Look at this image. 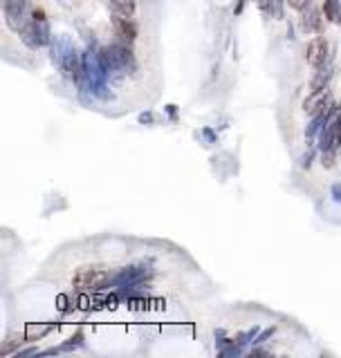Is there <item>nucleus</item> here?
<instances>
[{
  "mask_svg": "<svg viewBox=\"0 0 341 358\" xmlns=\"http://www.w3.org/2000/svg\"><path fill=\"white\" fill-rule=\"evenodd\" d=\"M326 41H312L310 45H308V61L312 63V65H321V63L326 61Z\"/></svg>",
  "mask_w": 341,
  "mask_h": 358,
  "instance_id": "2",
  "label": "nucleus"
},
{
  "mask_svg": "<svg viewBox=\"0 0 341 358\" xmlns=\"http://www.w3.org/2000/svg\"><path fill=\"white\" fill-rule=\"evenodd\" d=\"M112 5H115V9H117L122 16H130L132 9H135L132 0H112Z\"/></svg>",
  "mask_w": 341,
  "mask_h": 358,
  "instance_id": "5",
  "label": "nucleus"
},
{
  "mask_svg": "<svg viewBox=\"0 0 341 358\" xmlns=\"http://www.w3.org/2000/svg\"><path fill=\"white\" fill-rule=\"evenodd\" d=\"M323 101H326V90H316L314 94H310L303 101V110L308 112V114H316V112L323 108Z\"/></svg>",
  "mask_w": 341,
  "mask_h": 358,
  "instance_id": "3",
  "label": "nucleus"
},
{
  "mask_svg": "<svg viewBox=\"0 0 341 358\" xmlns=\"http://www.w3.org/2000/svg\"><path fill=\"white\" fill-rule=\"evenodd\" d=\"M326 9H328V14H330V21H335V14H337V5H335V0H328Z\"/></svg>",
  "mask_w": 341,
  "mask_h": 358,
  "instance_id": "6",
  "label": "nucleus"
},
{
  "mask_svg": "<svg viewBox=\"0 0 341 358\" xmlns=\"http://www.w3.org/2000/svg\"><path fill=\"white\" fill-rule=\"evenodd\" d=\"M115 23H117V29L122 31V36H126V38H135V25H132L130 21H128L126 16H117L115 18Z\"/></svg>",
  "mask_w": 341,
  "mask_h": 358,
  "instance_id": "4",
  "label": "nucleus"
},
{
  "mask_svg": "<svg viewBox=\"0 0 341 358\" xmlns=\"http://www.w3.org/2000/svg\"><path fill=\"white\" fill-rule=\"evenodd\" d=\"M103 280H106V273L101 269H83L77 273L74 284H77V289H97L103 284Z\"/></svg>",
  "mask_w": 341,
  "mask_h": 358,
  "instance_id": "1",
  "label": "nucleus"
},
{
  "mask_svg": "<svg viewBox=\"0 0 341 358\" xmlns=\"http://www.w3.org/2000/svg\"><path fill=\"white\" fill-rule=\"evenodd\" d=\"M290 5L292 7H303L306 5V0H290Z\"/></svg>",
  "mask_w": 341,
  "mask_h": 358,
  "instance_id": "8",
  "label": "nucleus"
},
{
  "mask_svg": "<svg viewBox=\"0 0 341 358\" xmlns=\"http://www.w3.org/2000/svg\"><path fill=\"white\" fill-rule=\"evenodd\" d=\"M41 336V333H45V329H38V327H27V338H31V336Z\"/></svg>",
  "mask_w": 341,
  "mask_h": 358,
  "instance_id": "7",
  "label": "nucleus"
}]
</instances>
